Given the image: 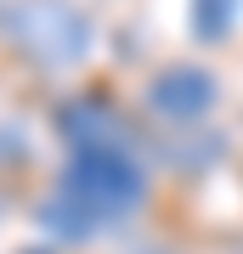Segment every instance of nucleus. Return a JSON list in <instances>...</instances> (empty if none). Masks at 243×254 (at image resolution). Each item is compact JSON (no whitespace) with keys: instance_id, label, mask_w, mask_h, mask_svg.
Here are the masks:
<instances>
[{"instance_id":"obj_1","label":"nucleus","mask_w":243,"mask_h":254,"mask_svg":"<svg viewBox=\"0 0 243 254\" xmlns=\"http://www.w3.org/2000/svg\"><path fill=\"white\" fill-rule=\"evenodd\" d=\"M130 198H136V175L119 170L108 153H90V158H80L63 175L57 198L45 203V226H57L68 237H85L90 226H102V215L125 209Z\"/></svg>"}]
</instances>
